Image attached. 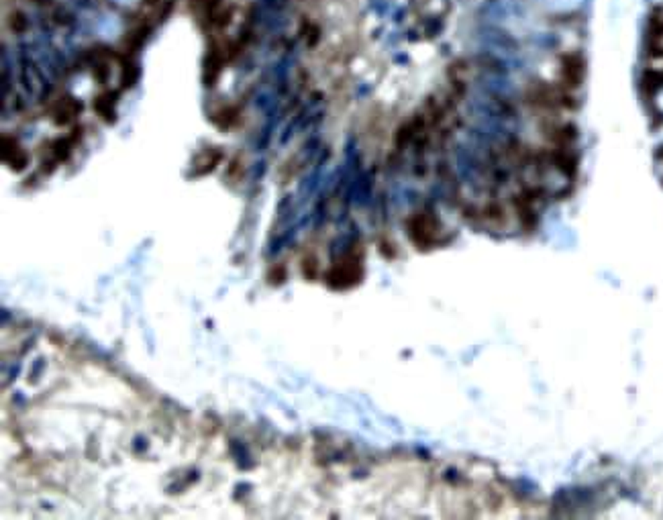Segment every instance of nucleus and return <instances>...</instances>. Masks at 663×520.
<instances>
[{"label":"nucleus","instance_id":"nucleus-1","mask_svg":"<svg viewBox=\"0 0 663 520\" xmlns=\"http://www.w3.org/2000/svg\"><path fill=\"white\" fill-rule=\"evenodd\" d=\"M586 74V63L578 54H569L561 59V78L567 88H578L584 80Z\"/></svg>","mask_w":663,"mask_h":520},{"label":"nucleus","instance_id":"nucleus-2","mask_svg":"<svg viewBox=\"0 0 663 520\" xmlns=\"http://www.w3.org/2000/svg\"><path fill=\"white\" fill-rule=\"evenodd\" d=\"M480 215H482V219H484L490 227L506 229V225H508V208H506V204H502V202H498V200L488 202Z\"/></svg>","mask_w":663,"mask_h":520},{"label":"nucleus","instance_id":"nucleus-3","mask_svg":"<svg viewBox=\"0 0 663 520\" xmlns=\"http://www.w3.org/2000/svg\"><path fill=\"white\" fill-rule=\"evenodd\" d=\"M547 2H549V6L555 8V10H571V8H576L582 0H547Z\"/></svg>","mask_w":663,"mask_h":520}]
</instances>
